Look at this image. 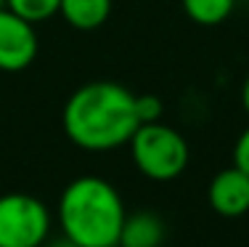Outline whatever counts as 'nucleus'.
<instances>
[{
    "mask_svg": "<svg viewBox=\"0 0 249 247\" xmlns=\"http://www.w3.org/2000/svg\"><path fill=\"white\" fill-rule=\"evenodd\" d=\"M138 114H141V122H157L162 117V101L151 93L138 96Z\"/></svg>",
    "mask_w": 249,
    "mask_h": 247,
    "instance_id": "obj_11",
    "label": "nucleus"
},
{
    "mask_svg": "<svg viewBox=\"0 0 249 247\" xmlns=\"http://www.w3.org/2000/svg\"><path fill=\"white\" fill-rule=\"evenodd\" d=\"M210 208L223 218H239L249 210V175L241 168H225L210 181Z\"/></svg>",
    "mask_w": 249,
    "mask_h": 247,
    "instance_id": "obj_6",
    "label": "nucleus"
},
{
    "mask_svg": "<svg viewBox=\"0 0 249 247\" xmlns=\"http://www.w3.org/2000/svg\"><path fill=\"white\" fill-rule=\"evenodd\" d=\"M127 218L120 191L98 175H80L58 199V221L67 239L82 247H117Z\"/></svg>",
    "mask_w": 249,
    "mask_h": 247,
    "instance_id": "obj_2",
    "label": "nucleus"
},
{
    "mask_svg": "<svg viewBox=\"0 0 249 247\" xmlns=\"http://www.w3.org/2000/svg\"><path fill=\"white\" fill-rule=\"evenodd\" d=\"M133 162L151 181H175L188 168V144L164 122H141L130 138Z\"/></svg>",
    "mask_w": 249,
    "mask_h": 247,
    "instance_id": "obj_3",
    "label": "nucleus"
},
{
    "mask_svg": "<svg viewBox=\"0 0 249 247\" xmlns=\"http://www.w3.org/2000/svg\"><path fill=\"white\" fill-rule=\"evenodd\" d=\"M48 247H82V245H77V242H72V239H58V242H53V245H48Z\"/></svg>",
    "mask_w": 249,
    "mask_h": 247,
    "instance_id": "obj_14",
    "label": "nucleus"
},
{
    "mask_svg": "<svg viewBox=\"0 0 249 247\" xmlns=\"http://www.w3.org/2000/svg\"><path fill=\"white\" fill-rule=\"evenodd\" d=\"M35 24L11 8H0V72H21L37 58Z\"/></svg>",
    "mask_w": 249,
    "mask_h": 247,
    "instance_id": "obj_5",
    "label": "nucleus"
},
{
    "mask_svg": "<svg viewBox=\"0 0 249 247\" xmlns=\"http://www.w3.org/2000/svg\"><path fill=\"white\" fill-rule=\"evenodd\" d=\"M51 231V213L32 194L0 197V247H43Z\"/></svg>",
    "mask_w": 249,
    "mask_h": 247,
    "instance_id": "obj_4",
    "label": "nucleus"
},
{
    "mask_svg": "<svg viewBox=\"0 0 249 247\" xmlns=\"http://www.w3.org/2000/svg\"><path fill=\"white\" fill-rule=\"evenodd\" d=\"M180 3L191 21L201 27H215L231 16L236 0H180Z\"/></svg>",
    "mask_w": 249,
    "mask_h": 247,
    "instance_id": "obj_9",
    "label": "nucleus"
},
{
    "mask_svg": "<svg viewBox=\"0 0 249 247\" xmlns=\"http://www.w3.org/2000/svg\"><path fill=\"white\" fill-rule=\"evenodd\" d=\"M58 14L69 27L80 32H93L106 24L111 14V0H61Z\"/></svg>",
    "mask_w": 249,
    "mask_h": 247,
    "instance_id": "obj_8",
    "label": "nucleus"
},
{
    "mask_svg": "<svg viewBox=\"0 0 249 247\" xmlns=\"http://www.w3.org/2000/svg\"><path fill=\"white\" fill-rule=\"evenodd\" d=\"M64 133L85 152H109L130 144L141 125L138 96L120 82L96 80L80 85L61 112Z\"/></svg>",
    "mask_w": 249,
    "mask_h": 247,
    "instance_id": "obj_1",
    "label": "nucleus"
},
{
    "mask_svg": "<svg viewBox=\"0 0 249 247\" xmlns=\"http://www.w3.org/2000/svg\"><path fill=\"white\" fill-rule=\"evenodd\" d=\"M233 165L249 175V128L241 133L239 141H236V146H233Z\"/></svg>",
    "mask_w": 249,
    "mask_h": 247,
    "instance_id": "obj_12",
    "label": "nucleus"
},
{
    "mask_svg": "<svg viewBox=\"0 0 249 247\" xmlns=\"http://www.w3.org/2000/svg\"><path fill=\"white\" fill-rule=\"evenodd\" d=\"M164 239V223L157 213H133L127 215L120 231L117 247H159Z\"/></svg>",
    "mask_w": 249,
    "mask_h": 247,
    "instance_id": "obj_7",
    "label": "nucleus"
},
{
    "mask_svg": "<svg viewBox=\"0 0 249 247\" xmlns=\"http://www.w3.org/2000/svg\"><path fill=\"white\" fill-rule=\"evenodd\" d=\"M0 8H5V0H0Z\"/></svg>",
    "mask_w": 249,
    "mask_h": 247,
    "instance_id": "obj_15",
    "label": "nucleus"
},
{
    "mask_svg": "<svg viewBox=\"0 0 249 247\" xmlns=\"http://www.w3.org/2000/svg\"><path fill=\"white\" fill-rule=\"evenodd\" d=\"M241 104H244V112L249 114V75H247L244 85H241Z\"/></svg>",
    "mask_w": 249,
    "mask_h": 247,
    "instance_id": "obj_13",
    "label": "nucleus"
},
{
    "mask_svg": "<svg viewBox=\"0 0 249 247\" xmlns=\"http://www.w3.org/2000/svg\"><path fill=\"white\" fill-rule=\"evenodd\" d=\"M58 5H61V0H5V8H11L32 24H40V21L51 19L53 14H58Z\"/></svg>",
    "mask_w": 249,
    "mask_h": 247,
    "instance_id": "obj_10",
    "label": "nucleus"
}]
</instances>
